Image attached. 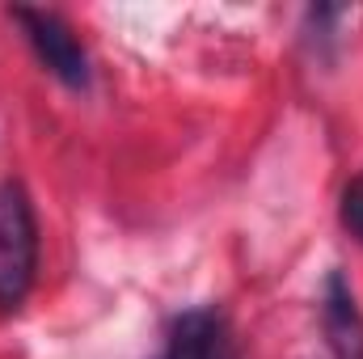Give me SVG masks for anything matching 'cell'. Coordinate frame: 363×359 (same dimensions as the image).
Returning a JSON list of instances; mask_svg holds the SVG:
<instances>
[{
  "mask_svg": "<svg viewBox=\"0 0 363 359\" xmlns=\"http://www.w3.org/2000/svg\"><path fill=\"white\" fill-rule=\"evenodd\" d=\"M342 228L363 245V170L351 178V186L342 190Z\"/></svg>",
  "mask_w": 363,
  "mask_h": 359,
  "instance_id": "obj_4",
  "label": "cell"
},
{
  "mask_svg": "<svg viewBox=\"0 0 363 359\" xmlns=\"http://www.w3.org/2000/svg\"><path fill=\"white\" fill-rule=\"evenodd\" d=\"M38 270V220L26 186L0 182V313H17Z\"/></svg>",
  "mask_w": 363,
  "mask_h": 359,
  "instance_id": "obj_1",
  "label": "cell"
},
{
  "mask_svg": "<svg viewBox=\"0 0 363 359\" xmlns=\"http://www.w3.org/2000/svg\"><path fill=\"white\" fill-rule=\"evenodd\" d=\"M13 21L21 26L26 43L34 47V55L43 60V68L51 77H60L68 89H85L89 85V51H85V43L77 38V30L60 13L17 4L13 9Z\"/></svg>",
  "mask_w": 363,
  "mask_h": 359,
  "instance_id": "obj_2",
  "label": "cell"
},
{
  "mask_svg": "<svg viewBox=\"0 0 363 359\" xmlns=\"http://www.w3.org/2000/svg\"><path fill=\"white\" fill-rule=\"evenodd\" d=\"M321 317H325V334H330V347L338 359H363V313L347 287L342 275H330L325 279V304H321Z\"/></svg>",
  "mask_w": 363,
  "mask_h": 359,
  "instance_id": "obj_3",
  "label": "cell"
}]
</instances>
